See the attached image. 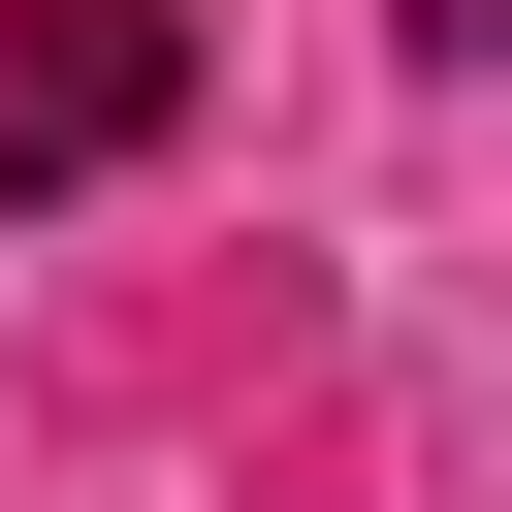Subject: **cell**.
<instances>
[{
    "instance_id": "obj_1",
    "label": "cell",
    "mask_w": 512,
    "mask_h": 512,
    "mask_svg": "<svg viewBox=\"0 0 512 512\" xmlns=\"http://www.w3.org/2000/svg\"><path fill=\"white\" fill-rule=\"evenodd\" d=\"M192 128V0H0V192H96Z\"/></svg>"
},
{
    "instance_id": "obj_2",
    "label": "cell",
    "mask_w": 512,
    "mask_h": 512,
    "mask_svg": "<svg viewBox=\"0 0 512 512\" xmlns=\"http://www.w3.org/2000/svg\"><path fill=\"white\" fill-rule=\"evenodd\" d=\"M384 32H416V64H512V0H384Z\"/></svg>"
}]
</instances>
